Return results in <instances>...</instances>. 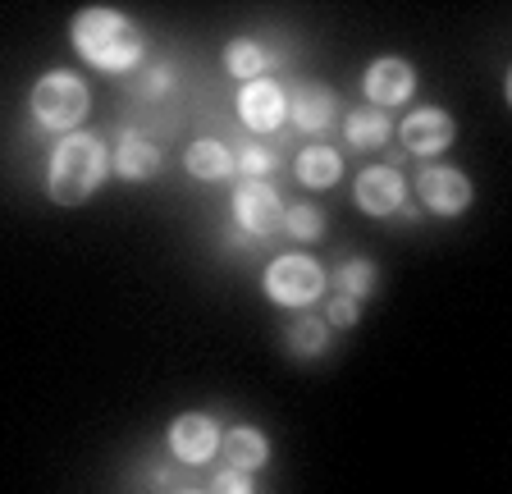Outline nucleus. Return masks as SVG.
Instances as JSON below:
<instances>
[{"label": "nucleus", "mask_w": 512, "mask_h": 494, "mask_svg": "<svg viewBox=\"0 0 512 494\" xmlns=\"http://www.w3.org/2000/svg\"><path fill=\"white\" fill-rule=\"evenodd\" d=\"M69 42L83 55L92 69L101 74H128V69L142 65L147 55V42L133 23L119 10H106V5H92V10H78V19L69 23Z\"/></svg>", "instance_id": "obj_1"}, {"label": "nucleus", "mask_w": 512, "mask_h": 494, "mask_svg": "<svg viewBox=\"0 0 512 494\" xmlns=\"http://www.w3.org/2000/svg\"><path fill=\"white\" fill-rule=\"evenodd\" d=\"M110 174V151L96 133H69L55 142L51 170H46V193L55 206H78L106 183Z\"/></svg>", "instance_id": "obj_2"}, {"label": "nucleus", "mask_w": 512, "mask_h": 494, "mask_svg": "<svg viewBox=\"0 0 512 494\" xmlns=\"http://www.w3.org/2000/svg\"><path fill=\"white\" fill-rule=\"evenodd\" d=\"M92 110V97H87V83L74 74V69H51L32 83L28 92V115L37 119V129L46 133H78V124Z\"/></svg>", "instance_id": "obj_3"}, {"label": "nucleus", "mask_w": 512, "mask_h": 494, "mask_svg": "<svg viewBox=\"0 0 512 494\" xmlns=\"http://www.w3.org/2000/svg\"><path fill=\"white\" fill-rule=\"evenodd\" d=\"M261 284H266V298L279 302V307H311V302L325 293V270H320L316 257H307V252H284V257H275L266 266V275H261Z\"/></svg>", "instance_id": "obj_4"}, {"label": "nucleus", "mask_w": 512, "mask_h": 494, "mask_svg": "<svg viewBox=\"0 0 512 494\" xmlns=\"http://www.w3.org/2000/svg\"><path fill=\"white\" fill-rule=\"evenodd\" d=\"M416 202L426 206L430 215H462L471 206V179L453 165H426V170L416 174Z\"/></svg>", "instance_id": "obj_5"}, {"label": "nucleus", "mask_w": 512, "mask_h": 494, "mask_svg": "<svg viewBox=\"0 0 512 494\" xmlns=\"http://www.w3.org/2000/svg\"><path fill=\"white\" fill-rule=\"evenodd\" d=\"M284 215H288L284 197H279L266 179H243V183H238L234 220L247 229V234H256V238L275 234V229H284Z\"/></svg>", "instance_id": "obj_6"}, {"label": "nucleus", "mask_w": 512, "mask_h": 494, "mask_svg": "<svg viewBox=\"0 0 512 494\" xmlns=\"http://www.w3.org/2000/svg\"><path fill=\"white\" fill-rule=\"evenodd\" d=\"M170 453L183 462V467H202V462H211L215 453H220V426H215V417H206V412H183V417L170 421Z\"/></svg>", "instance_id": "obj_7"}, {"label": "nucleus", "mask_w": 512, "mask_h": 494, "mask_svg": "<svg viewBox=\"0 0 512 494\" xmlns=\"http://www.w3.org/2000/svg\"><path fill=\"white\" fill-rule=\"evenodd\" d=\"M403 197H407V179L394 170V165H366L362 174H357V183H352V202H357V211L366 215H394L403 211Z\"/></svg>", "instance_id": "obj_8"}, {"label": "nucleus", "mask_w": 512, "mask_h": 494, "mask_svg": "<svg viewBox=\"0 0 512 494\" xmlns=\"http://www.w3.org/2000/svg\"><path fill=\"white\" fill-rule=\"evenodd\" d=\"M398 138H403V151H412V156H439L444 147H453L458 124H453L448 110L421 106V110H412V115L398 124Z\"/></svg>", "instance_id": "obj_9"}, {"label": "nucleus", "mask_w": 512, "mask_h": 494, "mask_svg": "<svg viewBox=\"0 0 512 494\" xmlns=\"http://www.w3.org/2000/svg\"><path fill=\"white\" fill-rule=\"evenodd\" d=\"M362 92H366V106H375V110L403 106L416 92V69L407 60H398V55H380L362 74Z\"/></svg>", "instance_id": "obj_10"}, {"label": "nucleus", "mask_w": 512, "mask_h": 494, "mask_svg": "<svg viewBox=\"0 0 512 494\" xmlns=\"http://www.w3.org/2000/svg\"><path fill=\"white\" fill-rule=\"evenodd\" d=\"M288 115V97L284 87L275 78H256V83H243L238 92V119H243V129L252 133H275Z\"/></svg>", "instance_id": "obj_11"}, {"label": "nucleus", "mask_w": 512, "mask_h": 494, "mask_svg": "<svg viewBox=\"0 0 512 494\" xmlns=\"http://www.w3.org/2000/svg\"><path fill=\"white\" fill-rule=\"evenodd\" d=\"M220 453H224V467H238V472H261V467L270 462V440L256 426H234V430H224Z\"/></svg>", "instance_id": "obj_12"}, {"label": "nucleus", "mask_w": 512, "mask_h": 494, "mask_svg": "<svg viewBox=\"0 0 512 494\" xmlns=\"http://www.w3.org/2000/svg\"><path fill=\"white\" fill-rule=\"evenodd\" d=\"M238 156L229 147H224L220 138H197L188 151H183V170L192 174V179H202V183H220L229 179V174L238 170Z\"/></svg>", "instance_id": "obj_13"}, {"label": "nucleus", "mask_w": 512, "mask_h": 494, "mask_svg": "<svg viewBox=\"0 0 512 494\" xmlns=\"http://www.w3.org/2000/svg\"><path fill=\"white\" fill-rule=\"evenodd\" d=\"M288 115H293V124H298L302 133H325L334 124V115H339V101H334V92L311 83V87H298V92H293Z\"/></svg>", "instance_id": "obj_14"}, {"label": "nucleus", "mask_w": 512, "mask_h": 494, "mask_svg": "<svg viewBox=\"0 0 512 494\" xmlns=\"http://www.w3.org/2000/svg\"><path fill=\"white\" fill-rule=\"evenodd\" d=\"M389 138H394V124H389L384 110L357 106V110L343 115V142H348L352 151H380Z\"/></svg>", "instance_id": "obj_15"}, {"label": "nucleus", "mask_w": 512, "mask_h": 494, "mask_svg": "<svg viewBox=\"0 0 512 494\" xmlns=\"http://www.w3.org/2000/svg\"><path fill=\"white\" fill-rule=\"evenodd\" d=\"M160 170V147L142 133H124L115 147V174L128 183H147Z\"/></svg>", "instance_id": "obj_16"}, {"label": "nucleus", "mask_w": 512, "mask_h": 494, "mask_svg": "<svg viewBox=\"0 0 512 494\" xmlns=\"http://www.w3.org/2000/svg\"><path fill=\"white\" fill-rule=\"evenodd\" d=\"M298 183L302 188H311V193H325V188H334V183L343 179V156L334 147H307L298 151Z\"/></svg>", "instance_id": "obj_17"}, {"label": "nucleus", "mask_w": 512, "mask_h": 494, "mask_svg": "<svg viewBox=\"0 0 512 494\" xmlns=\"http://www.w3.org/2000/svg\"><path fill=\"white\" fill-rule=\"evenodd\" d=\"M270 69V55L261 42H252V37H234V42L224 46V74L243 78V83H256V78H266Z\"/></svg>", "instance_id": "obj_18"}, {"label": "nucleus", "mask_w": 512, "mask_h": 494, "mask_svg": "<svg viewBox=\"0 0 512 494\" xmlns=\"http://www.w3.org/2000/svg\"><path fill=\"white\" fill-rule=\"evenodd\" d=\"M288 348L302 357H316L330 348V321L325 316H298V321L288 325Z\"/></svg>", "instance_id": "obj_19"}, {"label": "nucleus", "mask_w": 512, "mask_h": 494, "mask_svg": "<svg viewBox=\"0 0 512 494\" xmlns=\"http://www.w3.org/2000/svg\"><path fill=\"white\" fill-rule=\"evenodd\" d=\"M284 229L293 238H302V243H316V238H325V211L311 202H293L284 215Z\"/></svg>", "instance_id": "obj_20"}, {"label": "nucleus", "mask_w": 512, "mask_h": 494, "mask_svg": "<svg viewBox=\"0 0 512 494\" xmlns=\"http://www.w3.org/2000/svg\"><path fill=\"white\" fill-rule=\"evenodd\" d=\"M334 289L348 293V298H366V293L375 289V266H371L366 257L343 261V266L334 270Z\"/></svg>", "instance_id": "obj_21"}, {"label": "nucleus", "mask_w": 512, "mask_h": 494, "mask_svg": "<svg viewBox=\"0 0 512 494\" xmlns=\"http://www.w3.org/2000/svg\"><path fill=\"white\" fill-rule=\"evenodd\" d=\"M357 298H348V293H334L330 298V307H325V321L334 325V330H352L357 325Z\"/></svg>", "instance_id": "obj_22"}, {"label": "nucleus", "mask_w": 512, "mask_h": 494, "mask_svg": "<svg viewBox=\"0 0 512 494\" xmlns=\"http://www.w3.org/2000/svg\"><path fill=\"white\" fill-rule=\"evenodd\" d=\"M211 494H252V472H238V467H220L211 481Z\"/></svg>", "instance_id": "obj_23"}, {"label": "nucleus", "mask_w": 512, "mask_h": 494, "mask_svg": "<svg viewBox=\"0 0 512 494\" xmlns=\"http://www.w3.org/2000/svg\"><path fill=\"white\" fill-rule=\"evenodd\" d=\"M270 165H275V156H270L266 147H243L238 151V170H243L247 179H266Z\"/></svg>", "instance_id": "obj_24"}, {"label": "nucleus", "mask_w": 512, "mask_h": 494, "mask_svg": "<svg viewBox=\"0 0 512 494\" xmlns=\"http://www.w3.org/2000/svg\"><path fill=\"white\" fill-rule=\"evenodd\" d=\"M174 87V69L170 65H151L147 74H142V97H165Z\"/></svg>", "instance_id": "obj_25"}, {"label": "nucleus", "mask_w": 512, "mask_h": 494, "mask_svg": "<svg viewBox=\"0 0 512 494\" xmlns=\"http://www.w3.org/2000/svg\"><path fill=\"white\" fill-rule=\"evenodd\" d=\"M503 101L512 106V69H508V78H503Z\"/></svg>", "instance_id": "obj_26"}, {"label": "nucleus", "mask_w": 512, "mask_h": 494, "mask_svg": "<svg viewBox=\"0 0 512 494\" xmlns=\"http://www.w3.org/2000/svg\"><path fill=\"white\" fill-rule=\"evenodd\" d=\"M179 494H197V490H179Z\"/></svg>", "instance_id": "obj_27"}]
</instances>
